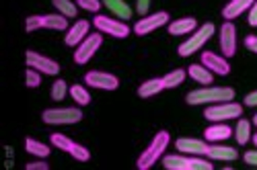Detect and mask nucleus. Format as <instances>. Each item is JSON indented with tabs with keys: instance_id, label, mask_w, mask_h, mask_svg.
Masks as SVG:
<instances>
[{
	"instance_id": "f257e3e1",
	"label": "nucleus",
	"mask_w": 257,
	"mask_h": 170,
	"mask_svg": "<svg viewBox=\"0 0 257 170\" xmlns=\"http://www.w3.org/2000/svg\"><path fill=\"white\" fill-rule=\"evenodd\" d=\"M169 144H171L169 132H165V130L157 132L155 138L151 140V144H148L144 150L140 152V156H138V160H136V168H138V170H151L159 160H163Z\"/></svg>"
},
{
	"instance_id": "f03ea898",
	"label": "nucleus",
	"mask_w": 257,
	"mask_h": 170,
	"mask_svg": "<svg viewBox=\"0 0 257 170\" xmlns=\"http://www.w3.org/2000/svg\"><path fill=\"white\" fill-rule=\"evenodd\" d=\"M234 90L230 86H202L196 90H189L185 94V102L189 107H200V104H214V102H224L232 100Z\"/></svg>"
},
{
	"instance_id": "7ed1b4c3",
	"label": "nucleus",
	"mask_w": 257,
	"mask_h": 170,
	"mask_svg": "<svg viewBox=\"0 0 257 170\" xmlns=\"http://www.w3.org/2000/svg\"><path fill=\"white\" fill-rule=\"evenodd\" d=\"M165 170H212L214 164L206 156H191V154H169L163 156Z\"/></svg>"
},
{
	"instance_id": "20e7f679",
	"label": "nucleus",
	"mask_w": 257,
	"mask_h": 170,
	"mask_svg": "<svg viewBox=\"0 0 257 170\" xmlns=\"http://www.w3.org/2000/svg\"><path fill=\"white\" fill-rule=\"evenodd\" d=\"M216 33V25L214 23H204L202 27H198L194 33H191L183 44L177 48V54L181 58H187V56H194L196 52H200L204 48V44H208L210 37Z\"/></svg>"
},
{
	"instance_id": "39448f33",
	"label": "nucleus",
	"mask_w": 257,
	"mask_h": 170,
	"mask_svg": "<svg viewBox=\"0 0 257 170\" xmlns=\"http://www.w3.org/2000/svg\"><path fill=\"white\" fill-rule=\"evenodd\" d=\"M39 29H50V31H68V18L56 12V14H31L25 18V31L33 33Z\"/></svg>"
},
{
	"instance_id": "423d86ee",
	"label": "nucleus",
	"mask_w": 257,
	"mask_h": 170,
	"mask_svg": "<svg viewBox=\"0 0 257 170\" xmlns=\"http://www.w3.org/2000/svg\"><path fill=\"white\" fill-rule=\"evenodd\" d=\"M243 115V104L234 100H224V102H214L206 104L204 109V119L216 123V121H228V119H239Z\"/></svg>"
},
{
	"instance_id": "0eeeda50",
	"label": "nucleus",
	"mask_w": 257,
	"mask_h": 170,
	"mask_svg": "<svg viewBox=\"0 0 257 170\" xmlns=\"http://www.w3.org/2000/svg\"><path fill=\"white\" fill-rule=\"evenodd\" d=\"M50 144L54 148H58V150L66 152L68 156H72L76 162H89L91 160V150L89 148H84L82 144L70 140L68 136H64V134H52L50 136Z\"/></svg>"
},
{
	"instance_id": "6e6552de",
	"label": "nucleus",
	"mask_w": 257,
	"mask_h": 170,
	"mask_svg": "<svg viewBox=\"0 0 257 170\" xmlns=\"http://www.w3.org/2000/svg\"><path fill=\"white\" fill-rule=\"evenodd\" d=\"M41 121L46 125H74L82 121V111L78 107H58L46 109L41 113Z\"/></svg>"
},
{
	"instance_id": "1a4fd4ad",
	"label": "nucleus",
	"mask_w": 257,
	"mask_h": 170,
	"mask_svg": "<svg viewBox=\"0 0 257 170\" xmlns=\"http://www.w3.org/2000/svg\"><path fill=\"white\" fill-rule=\"evenodd\" d=\"M93 27L99 31V33H105V35H111L115 39H125L130 35V27L125 25L123 18H113V16H105V14H97L93 18Z\"/></svg>"
},
{
	"instance_id": "9d476101",
	"label": "nucleus",
	"mask_w": 257,
	"mask_h": 170,
	"mask_svg": "<svg viewBox=\"0 0 257 170\" xmlns=\"http://www.w3.org/2000/svg\"><path fill=\"white\" fill-rule=\"evenodd\" d=\"M169 23H171L169 12H167V10H159V12H155V14H146V16H142V18H138V23L132 27V31H134L138 37H144V35L155 33L157 29H161V27H165V25H169Z\"/></svg>"
},
{
	"instance_id": "9b49d317",
	"label": "nucleus",
	"mask_w": 257,
	"mask_h": 170,
	"mask_svg": "<svg viewBox=\"0 0 257 170\" xmlns=\"http://www.w3.org/2000/svg\"><path fill=\"white\" fill-rule=\"evenodd\" d=\"M103 44V33H89L84 37L82 44L74 50V62L78 66H84V64H89V60H93V56L97 54V50L101 48Z\"/></svg>"
},
{
	"instance_id": "f8f14e48",
	"label": "nucleus",
	"mask_w": 257,
	"mask_h": 170,
	"mask_svg": "<svg viewBox=\"0 0 257 170\" xmlns=\"http://www.w3.org/2000/svg\"><path fill=\"white\" fill-rule=\"evenodd\" d=\"M25 62H27V68H35L44 76H58L60 74V64L56 60L44 56V54H39V52L29 50L25 54Z\"/></svg>"
},
{
	"instance_id": "ddd939ff",
	"label": "nucleus",
	"mask_w": 257,
	"mask_h": 170,
	"mask_svg": "<svg viewBox=\"0 0 257 170\" xmlns=\"http://www.w3.org/2000/svg\"><path fill=\"white\" fill-rule=\"evenodd\" d=\"M84 82L91 88L99 90H117L119 88V78L111 72H103V70H89L84 74Z\"/></svg>"
},
{
	"instance_id": "4468645a",
	"label": "nucleus",
	"mask_w": 257,
	"mask_h": 170,
	"mask_svg": "<svg viewBox=\"0 0 257 170\" xmlns=\"http://www.w3.org/2000/svg\"><path fill=\"white\" fill-rule=\"evenodd\" d=\"M220 54L224 58L237 56V27L232 20H224L220 25Z\"/></svg>"
},
{
	"instance_id": "2eb2a0df",
	"label": "nucleus",
	"mask_w": 257,
	"mask_h": 170,
	"mask_svg": "<svg viewBox=\"0 0 257 170\" xmlns=\"http://www.w3.org/2000/svg\"><path fill=\"white\" fill-rule=\"evenodd\" d=\"M91 25L93 23H89V20H84V18L74 20L72 27H68L66 35H64V44H66L68 48H78L84 41V37L91 33Z\"/></svg>"
},
{
	"instance_id": "dca6fc26",
	"label": "nucleus",
	"mask_w": 257,
	"mask_h": 170,
	"mask_svg": "<svg viewBox=\"0 0 257 170\" xmlns=\"http://www.w3.org/2000/svg\"><path fill=\"white\" fill-rule=\"evenodd\" d=\"M202 64L214 74L218 76H228L230 74V64H228V58H224L222 54H216V52H204L202 54Z\"/></svg>"
},
{
	"instance_id": "f3484780",
	"label": "nucleus",
	"mask_w": 257,
	"mask_h": 170,
	"mask_svg": "<svg viewBox=\"0 0 257 170\" xmlns=\"http://www.w3.org/2000/svg\"><path fill=\"white\" fill-rule=\"evenodd\" d=\"M175 148L181 154H191V156H206L210 142L206 140H196V138H179L175 140Z\"/></svg>"
},
{
	"instance_id": "a211bd4d",
	"label": "nucleus",
	"mask_w": 257,
	"mask_h": 170,
	"mask_svg": "<svg viewBox=\"0 0 257 170\" xmlns=\"http://www.w3.org/2000/svg\"><path fill=\"white\" fill-rule=\"evenodd\" d=\"M234 136V130L230 125H226L224 121H216V123H212L208 125L206 130H204V140L210 142V144H218V142H224L228 138Z\"/></svg>"
},
{
	"instance_id": "6ab92c4d",
	"label": "nucleus",
	"mask_w": 257,
	"mask_h": 170,
	"mask_svg": "<svg viewBox=\"0 0 257 170\" xmlns=\"http://www.w3.org/2000/svg\"><path fill=\"white\" fill-rule=\"evenodd\" d=\"M206 158H210L212 162H232L239 158V152H237V148L220 146V142H218V144H210Z\"/></svg>"
},
{
	"instance_id": "aec40b11",
	"label": "nucleus",
	"mask_w": 257,
	"mask_h": 170,
	"mask_svg": "<svg viewBox=\"0 0 257 170\" xmlns=\"http://www.w3.org/2000/svg\"><path fill=\"white\" fill-rule=\"evenodd\" d=\"M253 2H255V0H228V4H224V8H222L224 20H234L237 16H241L243 12H249Z\"/></svg>"
},
{
	"instance_id": "412c9836",
	"label": "nucleus",
	"mask_w": 257,
	"mask_h": 170,
	"mask_svg": "<svg viewBox=\"0 0 257 170\" xmlns=\"http://www.w3.org/2000/svg\"><path fill=\"white\" fill-rule=\"evenodd\" d=\"M198 29V20L194 16H183L177 20H171L167 25V31L171 35H187V33H194Z\"/></svg>"
},
{
	"instance_id": "4be33fe9",
	"label": "nucleus",
	"mask_w": 257,
	"mask_h": 170,
	"mask_svg": "<svg viewBox=\"0 0 257 170\" xmlns=\"http://www.w3.org/2000/svg\"><path fill=\"white\" fill-rule=\"evenodd\" d=\"M163 90H167L163 76H161V78H151V80L142 82L140 86H138V96H140V98H153V96H157V94L163 92Z\"/></svg>"
},
{
	"instance_id": "5701e85b",
	"label": "nucleus",
	"mask_w": 257,
	"mask_h": 170,
	"mask_svg": "<svg viewBox=\"0 0 257 170\" xmlns=\"http://www.w3.org/2000/svg\"><path fill=\"white\" fill-rule=\"evenodd\" d=\"M187 76L194 80V82L204 84V86H208V84L214 82V72H210L202 62H200V64H191V66L187 68Z\"/></svg>"
},
{
	"instance_id": "b1692460",
	"label": "nucleus",
	"mask_w": 257,
	"mask_h": 170,
	"mask_svg": "<svg viewBox=\"0 0 257 170\" xmlns=\"http://www.w3.org/2000/svg\"><path fill=\"white\" fill-rule=\"evenodd\" d=\"M234 140H237L239 146H247L253 140V132H251V121L239 117L237 127H234Z\"/></svg>"
},
{
	"instance_id": "393cba45",
	"label": "nucleus",
	"mask_w": 257,
	"mask_h": 170,
	"mask_svg": "<svg viewBox=\"0 0 257 170\" xmlns=\"http://www.w3.org/2000/svg\"><path fill=\"white\" fill-rule=\"evenodd\" d=\"M103 4H105V8L107 10H111L115 16H121L123 20H127L132 16V6L125 2V0H103Z\"/></svg>"
},
{
	"instance_id": "a878e982",
	"label": "nucleus",
	"mask_w": 257,
	"mask_h": 170,
	"mask_svg": "<svg viewBox=\"0 0 257 170\" xmlns=\"http://www.w3.org/2000/svg\"><path fill=\"white\" fill-rule=\"evenodd\" d=\"M25 150L35 158H48L52 154V148L44 142H37L33 138H25Z\"/></svg>"
},
{
	"instance_id": "bb28decb",
	"label": "nucleus",
	"mask_w": 257,
	"mask_h": 170,
	"mask_svg": "<svg viewBox=\"0 0 257 170\" xmlns=\"http://www.w3.org/2000/svg\"><path fill=\"white\" fill-rule=\"evenodd\" d=\"M70 96H72V100L78 104V107H87V104H91V100H93L89 88L82 86V84H72L70 86Z\"/></svg>"
},
{
	"instance_id": "cd10ccee",
	"label": "nucleus",
	"mask_w": 257,
	"mask_h": 170,
	"mask_svg": "<svg viewBox=\"0 0 257 170\" xmlns=\"http://www.w3.org/2000/svg\"><path fill=\"white\" fill-rule=\"evenodd\" d=\"M52 4L56 8V12L64 14L66 18H74L78 14V4L72 2V0H52Z\"/></svg>"
},
{
	"instance_id": "c85d7f7f",
	"label": "nucleus",
	"mask_w": 257,
	"mask_h": 170,
	"mask_svg": "<svg viewBox=\"0 0 257 170\" xmlns=\"http://www.w3.org/2000/svg\"><path fill=\"white\" fill-rule=\"evenodd\" d=\"M185 76H187V72H185V70H181V68H177V70H171L169 74H165V76H163V80H165V86H167V88H177L179 84L185 80Z\"/></svg>"
},
{
	"instance_id": "c756f323",
	"label": "nucleus",
	"mask_w": 257,
	"mask_h": 170,
	"mask_svg": "<svg viewBox=\"0 0 257 170\" xmlns=\"http://www.w3.org/2000/svg\"><path fill=\"white\" fill-rule=\"evenodd\" d=\"M50 94H52V98H54V100H64V98H66V94H70V88H68L66 80L58 78V80L52 84V90H50Z\"/></svg>"
},
{
	"instance_id": "7c9ffc66",
	"label": "nucleus",
	"mask_w": 257,
	"mask_h": 170,
	"mask_svg": "<svg viewBox=\"0 0 257 170\" xmlns=\"http://www.w3.org/2000/svg\"><path fill=\"white\" fill-rule=\"evenodd\" d=\"M41 72H37L35 68H27L25 72V84H27V88H39L41 86Z\"/></svg>"
},
{
	"instance_id": "2f4dec72",
	"label": "nucleus",
	"mask_w": 257,
	"mask_h": 170,
	"mask_svg": "<svg viewBox=\"0 0 257 170\" xmlns=\"http://www.w3.org/2000/svg\"><path fill=\"white\" fill-rule=\"evenodd\" d=\"M76 4H78V8L87 10V12L99 14V10H101V6H103V0H76Z\"/></svg>"
},
{
	"instance_id": "473e14b6",
	"label": "nucleus",
	"mask_w": 257,
	"mask_h": 170,
	"mask_svg": "<svg viewBox=\"0 0 257 170\" xmlns=\"http://www.w3.org/2000/svg\"><path fill=\"white\" fill-rule=\"evenodd\" d=\"M27 170H50V164L46 162V158H37L35 162H29L25 164Z\"/></svg>"
},
{
	"instance_id": "72a5a7b5",
	"label": "nucleus",
	"mask_w": 257,
	"mask_h": 170,
	"mask_svg": "<svg viewBox=\"0 0 257 170\" xmlns=\"http://www.w3.org/2000/svg\"><path fill=\"white\" fill-rule=\"evenodd\" d=\"M151 2L153 0H136V10L140 16H146L148 10H151Z\"/></svg>"
},
{
	"instance_id": "f704fd0d",
	"label": "nucleus",
	"mask_w": 257,
	"mask_h": 170,
	"mask_svg": "<svg viewBox=\"0 0 257 170\" xmlns=\"http://www.w3.org/2000/svg\"><path fill=\"white\" fill-rule=\"evenodd\" d=\"M243 162L251 168H257V150H249L243 154Z\"/></svg>"
},
{
	"instance_id": "c9c22d12",
	"label": "nucleus",
	"mask_w": 257,
	"mask_h": 170,
	"mask_svg": "<svg viewBox=\"0 0 257 170\" xmlns=\"http://www.w3.org/2000/svg\"><path fill=\"white\" fill-rule=\"evenodd\" d=\"M247 23H249L251 27H257V0L253 2V6H251L249 12H247Z\"/></svg>"
},
{
	"instance_id": "e433bc0d",
	"label": "nucleus",
	"mask_w": 257,
	"mask_h": 170,
	"mask_svg": "<svg viewBox=\"0 0 257 170\" xmlns=\"http://www.w3.org/2000/svg\"><path fill=\"white\" fill-rule=\"evenodd\" d=\"M245 48L253 54H257V35H247L245 37Z\"/></svg>"
},
{
	"instance_id": "4c0bfd02",
	"label": "nucleus",
	"mask_w": 257,
	"mask_h": 170,
	"mask_svg": "<svg viewBox=\"0 0 257 170\" xmlns=\"http://www.w3.org/2000/svg\"><path fill=\"white\" fill-rule=\"evenodd\" d=\"M243 104H245V107H257V90L249 92V94L243 98Z\"/></svg>"
},
{
	"instance_id": "58836bf2",
	"label": "nucleus",
	"mask_w": 257,
	"mask_h": 170,
	"mask_svg": "<svg viewBox=\"0 0 257 170\" xmlns=\"http://www.w3.org/2000/svg\"><path fill=\"white\" fill-rule=\"evenodd\" d=\"M253 146H255V148H257V132H255V134H253Z\"/></svg>"
},
{
	"instance_id": "ea45409f",
	"label": "nucleus",
	"mask_w": 257,
	"mask_h": 170,
	"mask_svg": "<svg viewBox=\"0 0 257 170\" xmlns=\"http://www.w3.org/2000/svg\"><path fill=\"white\" fill-rule=\"evenodd\" d=\"M253 125H255V127H257V113H255V115H253Z\"/></svg>"
}]
</instances>
